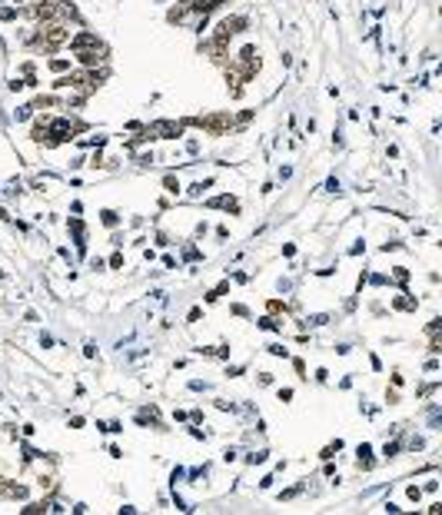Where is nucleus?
<instances>
[{"instance_id": "nucleus-6", "label": "nucleus", "mask_w": 442, "mask_h": 515, "mask_svg": "<svg viewBox=\"0 0 442 515\" xmlns=\"http://www.w3.org/2000/svg\"><path fill=\"white\" fill-rule=\"evenodd\" d=\"M73 44H77L80 50H87V47H100V44H97V37H93V33H80V37H77V40H73Z\"/></svg>"}, {"instance_id": "nucleus-2", "label": "nucleus", "mask_w": 442, "mask_h": 515, "mask_svg": "<svg viewBox=\"0 0 442 515\" xmlns=\"http://www.w3.org/2000/svg\"><path fill=\"white\" fill-rule=\"evenodd\" d=\"M196 123H199L206 133L220 136V133H226V130L233 127V117H230V113H220V117H203V120H196Z\"/></svg>"}, {"instance_id": "nucleus-7", "label": "nucleus", "mask_w": 442, "mask_h": 515, "mask_svg": "<svg viewBox=\"0 0 442 515\" xmlns=\"http://www.w3.org/2000/svg\"><path fill=\"white\" fill-rule=\"evenodd\" d=\"M33 3H44V0H33Z\"/></svg>"}, {"instance_id": "nucleus-5", "label": "nucleus", "mask_w": 442, "mask_h": 515, "mask_svg": "<svg viewBox=\"0 0 442 515\" xmlns=\"http://www.w3.org/2000/svg\"><path fill=\"white\" fill-rule=\"evenodd\" d=\"M180 130H183L180 123H156L150 133H170V136H180Z\"/></svg>"}, {"instance_id": "nucleus-4", "label": "nucleus", "mask_w": 442, "mask_h": 515, "mask_svg": "<svg viewBox=\"0 0 442 515\" xmlns=\"http://www.w3.org/2000/svg\"><path fill=\"white\" fill-rule=\"evenodd\" d=\"M50 136H54V143H57V140H70V136H73V123L57 120V123H54V130H50Z\"/></svg>"}, {"instance_id": "nucleus-3", "label": "nucleus", "mask_w": 442, "mask_h": 515, "mask_svg": "<svg viewBox=\"0 0 442 515\" xmlns=\"http://www.w3.org/2000/svg\"><path fill=\"white\" fill-rule=\"evenodd\" d=\"M80 64L83 66H97L100 60H103V50H100V47H87V50H80Z\"/></svg>"}, {"instance_id": "nucleus-1", "label": "nucleus", "mask_w": 442, "mask_h": 515, "mask_svg": "<svg viewBox=\"0 0 442 515\" xmlns=\"http://www.w3.org/2000/svg\"><path fill=\"white\" fill-rule=\"evenodd\" d=\"M66 40H70V30H66L60 20H47L44 27H40V33H37V44L44 47V50H57V47H63Z\"/></svg>"}]
</instances>
